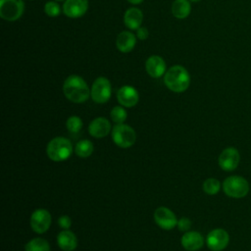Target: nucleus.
<instances>
[{
    "label": "nucleus",
    "instance_id": "nucleus-5",
    "mask_svg": "<svg viewBox=\"0 0 251 251\" xmlns=\"http://www.w3.org/2000/svg\"><path fill=\"white\" fill-rule=\"evenodd\" d=\"M113 141L122 148L132 146L136 139L135 131L132 127L124 124H117L112 130Z\"/></svg>",
    "mask_w": 251,
    "mask_h": 251
},
{
    "label": "nucleus",
    "instance_id": "nucleus-12",
    "mask_svg": "<svg viewBox=\"0 0 251 251\" xmlns=\"http://www.w3.org/2000/svg\"><path fill=\"white\" fill-rule=\"evenodd\" d=\"M88 9V0H66L63 6L64 14L72 19L83 16Z\"/></svg>",
    "mask_w": 251,
    "mask_h": 251
},
{
    "label": "nucleus",
    "instance_id": "nucleus-2",
    "mask_svg": "<svg viewBox=\"0 0 251 251\" xmlns=\"http://www.w3.org/2000/svg\"><path fill=\"white\" fill-rule=\"evenodd\" d=\"M164 82L166 86L174 92L185 91L190 83V75L182 66L171 67L165 74Z\"/></svg>",
    "mask_w": 251,
    "mask_h": 251
},
{
    "label": "nucleus",
    "instance_id": "nucleus-22",
    "mask_svg": "<svg viewBox=\"0 0 251 251\" xmlns=\"http://www.w3.org/2000/svg\"><path fill=\"white\" fill-rule=\"evenodd\" d=\"M25 251H50V246L45 239L36 237L26 243Z\"/></svg>",
    "mask_w": 251,
    "mask_h": 251
},
{
    "label": "nucleus",
    "instance_id": "nucleus-13",
    "mask_svg": "<svg viewBox=\"0 0 251 251\" xmlns=\"http://www.w3.org/2000/svg\"><path fill=\"white\" fill-rule=\"evenodd\" d=\"M117 99L121 105L130 108L137 104L139 96L137 90L134 87L130 85H125L119 89L117 93Z\"/></svg>",
    "mask_w": 251,
    "mask_h": 251
},
{
    "label": "nucleus",
    "instance_id": "nucleus-8",
    "mask_svg": "<svg viewBox=\"0 0 251 251\" xmlns=\"http://www.w3.org/2000/svg\"><path fill=\"white\" fill-rule=\"evenodd\" d=\"M229 242V235L223 228H215L211 230L206 238L207 246L213 251L224 250Z\"/></svg>",
    "mask_w": 251,
    "mask_h": 251
},
{
    "label": "nucleus",
    "instance_id": "nucleus-26",
    "mask_svg": "<svg viewBox=\"0 0 251 251\" xmlns=\"http://www.w3.org/2000/svg\"><path fill=\"white\" fill-rule=\"evenodd\" d=\"M44 12L49 17H58L61 13L60 6L55 1H49L44 5Z\"/></svg>",
    "mask_w": 251,
    "mask_h": 251
},
{
    "label": "nucleus",
    "instance_id": "nucleus-16",
    "mask_svg": "<svg viewBox=\"0 0 251 251\" xmlns=\"http://www.w3.org/2000/svg\"><path fill=\"white\" fill-rule=\"evenodd\" d=\"M204 244L203 236L197 231H186L181 237V245L185 250L196 251Z\"/></svg>",
    "mask_w": 251,
    "mask_h": 251
},
{
    "label": "nucleus",
    "instance_id": "nucleus-31",
    "mask_svg": "<svg viewBox=\"0 0 251 251\" xmlns=\"http://www.w3.org/2000/svg\"><path fill=\"white\" fill-rule=\"evenodd\" d=\"M189 1H191V2H198V1H200V0H189Z\"/></svg>",
    "mask_w": 251,
    "mask_h": 251
},
{
    "label": "nucleus",
    "instance_id": "nucleus-27",
    "mask_svg": "<svg viewBox=\"0 0 251 251\" xmlns=\"http://www.w3.org/2000/svg\"><path fill=\"white\" fill-rule=\"evenodd\" d=\"M177 227L181 231H187L191 227V221L187 218H181L179 221H177Z\"/></svg>",
    "mask_w": 251,
    "mask_h": 251
},
{
    "label": "nucleus",
    "instance_id": "nucleus-24",
    "mask_svg": "<svg viewBox=\"0 0 251 251\" xmlns=\"http://www.w3.org/2000/svg\"><path fill=\"white\" fill-rule=\"evenodd\" d=\"M66 126L71 133H77L82 127V121L76 116H72L67 120Z\"/></svg>",
    "mask_w": 251,
    "mask_h": 251
},
{
    "label": "nucleus",
    "instance_id": "nucleus-6",
    "mask_svg": "<svg viewBox=\"0 0 251 251\" xmlns=\"http://www.w3.org/2000/svg\"><path fill=\"white\" fill-rule=\"evenodd\" d=\"M24 10L23 0H0V16L6 21L14 22L20 19Z\"/></svg>",
    "mask_w": 251,
    "mask_h": 251
},
{
    "label": "nucleus",
    "instance_id": "nucleus-30",
    "mask_svg": "<svg viewBox=\"0 0 251 251\" xmlns=\"http://www.w3.org/2000/svg\"><path fill=\"white\" fill-rule=\"evenodd\" d=\"M129 3H131V4H139V3H141L143 0H127Z\"/></svg>",
    "mask_w": 251,
    "mask_h": 251
},
{
    "label": "nucleus",
    "instance_id": "nucleus-29",
    "mask_svg": "<svg viewBox=\"0 0 251 251\" xmlns=\"http://www.w3.org/2000/svg\"><path fill=\"white\" fill-rule=\"evenodd\" d=\"M136 35H137V37L139 38V39H141V40H145L147 37H148V35H149V32H148V29L146 28V27H138L137 28V31H136Z\"/></svg>",
    "mask_w": 251,
    "mask_h": 251
},
{
    "label": "nucleus",
    "instance_id": "nucleus-18",
    "mask_svg": "<svg viewBox=\"0 0 251 251\" xmlns=\"http://www.w3.org/2000/svg\"><path fill=\"white\" fill-rule=\"evenodd\" d=\"M136 43L135 35L130 31H122L116 40L117 48L124 53L130 52Z\"/></svg>",
    "mask_w": 251,
    "mask_h": 251
},
{
    "label": "nucleus",
    "instance_id": "nucleus-23",
    "mask_svg": "<svg viewBox=\"0 0 251 251\" xmlns=\"http://www.w3.org/2000/svg\"><path fill=\"white\" fill-rule=\"evenodd\" d=\"M220 188H221L220 181L214 177L207 178L203 182V190L205 193H207L209 195L217 194L220 191Z\"/></svg>",
    "mask_w": 251,
    "mask_h": 251
},
{
    "label": "nucleus",
    "instance_id": "nucleus-1",
    "mask_svg": "<svg viewBox=\"0 0 251 251\" xmlns=\"http://www.w3.org/2000/svg\"><path fill=\"white\" fill-rule=\"evenodd\" d=\"M65 96L74 103H82L90 95V90L84 79L78 75H72L66 78L63 84Z\"/></svg>",
    "mask_w": 251,
    "mask_h": 251
},
{
    "label": "nucleus",
    "instance_id": "nucleus-15",
    "mask_svg": "<svg viewBox=\"0 0 251 251\" xmlns=\"http://www.w3.org/2000/svg\"><path fill=\"white\" fill-rule=\"evenodd\" d=\"M147 74L152 77H160L165 74L166 64L163 58L157 55H153L146 60L145 64Z\"/></svg>",
    "mask_w": 251,
    "mask_h": 251
},
{
    "label": "nucleus",
    "instance_id": "nucleus-4",
    "mask_svg": "<svg viewBox=\"0 0 251 251\" xmlns=\"http://www.w3.org/2000/svg\"><path fill=\"white\" fill-rule=\"evenodd\" d=\"M223 189L229 197L242 198L249 192V183L243 176H231L224 180Z\"/></svg>",
    "mask_w": 251,
    "mask_h": 251
},
{
    "label": "nucleus",
    "instance_id": "nucleus-3",
    "mask_svg": "<svg viewBox=\"0 0 251 251\" xmlns=\"http://www.w3.org/2000/svg\"><path fill=\"white\" fill-rule=\"evenodd\" d=\"M73 151L72 143L69 139L58 136L50 140L46 152L48 157L55 162H61L68 159Z\"/></svg>",
    "mask_w": 251,
    "mask_h": 251
},
{
    "label": "nucleus",
    "instance_id": "nucleus-20",
    "mask_svg": "<svg viewBox=\"0 0 251 251\" xmlns=\"http://www.w3.org/2000/svg\"><path fill=\"white\" fill-rule=\"evenodd\" d=\"M191 11L190 2L188 0H175L172 5V13L176 19H185Z\"/></svg>",
    "mask_w": 251,
    "mask_h": 251
},
{
    "label": "nucleus",
    "instance_id": "nucleus-7",
    "mask_svg": "<svg viewBox=\"0 0 251 251\" xmlns=\"http://www.w3.org/2000/svg\"><path fill=\"white\" fill-rule=\"evenodd\" d=\"M90 95L94 102L102 104L106 103L111 97V83L104 77L100 76L94 80L90 89Z\"/></svg>",
    "mask_w": 251,
    "mask_h": 251
},
{
    "label": "nucleus",
    "instance_id": "nucleus-28",
    "mask_svg": "<svg viewBox=\"0 0 251 251\" xmlns=\"http://www.w3.org/2000/svg\"><path fill=\"white\" fill-rule=\"evenodd\" d=\"M58 224H59L60 227L64 228V229H68V228L71 226V225H72V221H71L70 217L64 215V216H61V217L59 218Z\"/></svg>",
    "mask_w": 251,
    "mask_h": 251
},
{
    "label": "nucleus",
    "instance_id": "nucleus-19",
    "mask_svg": "<svg viewBox=\"0 0 251 251\" xmlns=\"http://www.w3.org/2000/svg\"><path fill=\"white\" fill-rule=\"evenodd\" d=\"M143 20L142 12L137 8H129L126 11L124 16V23L129 29H137Z\"/></svg>",
    "mask_w": 251,
    "mask_h": 251
},
{
    "label": "nucleus",
    "instance_id": "nucleus-32",
    "mask_svg": "<svg viewBox=\"0 0 251 251\" xmlns=\"http://www.w3.org/2000/svg\"><path fill=\"white\" fill-rule=\"evenodd\" d=\"M55 1H63V0H55Z\"/></svg>",
    "mask_w": 251,
    "mask_h": 251
},
{
    "label": "nucleus",
    "instance_id": "nucleus-21",
    "mask_svg": "<svg viewBox=\"0 0 251 251\" xmlns=\"http://www.w3.org/2000/svg\"><path fill=\"white\" fill-rule=\"evenodd\" d=\"M93 149H94V147L90 140L82 139L76 143L75 151L77 156H79L81 158H86L92 154Z\"/></svg>",
    "mask_w": 251,
    "mask_h": 251
},
{
    "label": "nucleus",
    "instance_id": "nucleus-10",
    "mask_svg": "<svg viewBox=\"0 0 251 251\" xmlns=\"http://www.w3.org/2000/svg\"><path fill=\"white\" fill-rule=\"evenodd\" d=\"M51 225V215L45 209L35 210L30 217V226L36 233H44Z\"/></svg>",
    "mask_w": 251,
    "mask_h": 251
},
{
    "label": "nucleus",
    "instance_id": "nucleus-11",
    "mask_svg": "<svg viewBox=\"0 0 251 251\" xmlns=\"http://www.w3.org/2000/svg\"><path fill=\"white\" fill-rule=\"evenodd\" d=\"M154 220L156 224L163 229L170 230L177 225L176 215L167 207H159L154 212Z\"/></svg>",
    "mask_w": 251,
    "mask_h": 251
},
{
    "label": "nucleus",
    "instance_id": "nucleus-17",
    "mask_svg": "<svg viewBox=\"0 0 251 251\" xmlns=\"http://www.w3.org/2000/svg\"><path fill=\"white\" fill-rule=\"evenodd\" d=\"M57 242L59 247L64 251H73L77 246L76 236L69 229H65L58 234Z\"/></svg>",
    "mask_w": 251,
    "mask_h": 251
},
{
    "label": "nucleus",
    "instance_id": "nucleus-25",
    "mask_svg": "<svg viewBox=\"0 0 251 251\" xmlns=\"http://www.w3.org/2000/svg\"><path fill=\"white\" fill-rule=\"evenodd\" d=\"M126 111L121 106H116L111 111V118L116 124H123L126 119Z\"/></svg>",
    "mask_w": 251,
    "mask_h": 251
},
{
    "label": "nucleus",
    "instance_id": "nucleus-9",
    "mask_svg": "<svg viewBox=\"0 0 251 251\" xmlns=\"http://www.w3.org/2000/svg\"><path fill=\"white\" fill-rule=\"evenodd\" d=\"M240 161V155L236 148L227 147L222 151L219 156V166L222 170L230 172L237 168Z\"/></svg>",
    "mask_w": 251,
    "mask_h": 251
},
{
    "label": "nucleus",
    "instance_id": "nucleus-14",
    "mask_svg": "<svg viewBox=\"0 0 251 251\" xmlns=\"http://www.w3.org/2000/svg\"><path fill=\"white\" fill-rule=\"evenodd\" d=\"M111 129L110 122L103 117H99L90 122L88 126V131L90 135L96 138L105 137Z\"/></svg>",
    "mask_w": 251,
    "mask_h": 251
}]
</instances>
